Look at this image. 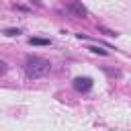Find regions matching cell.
<instances>
[{"label": "cell", "instance_id": "cell-1", "mask_svg": "<svg viewBox=\"0 0 131 131\" xmlns=\"http://www.w3.org/2000/svg\"><path fill=\"white\" fill-rule=\"evenodd\" d=\"M49 70H51V63L43 57L33 55V57H27V61H25V74H27L29 80H39V78L47 76Z\"/></svg>", "mask_w": 131, "mask_h": 131}, {"label": "cell", "instance_id": "cell-2", "mask_svg": "<svg viewBox=\"0 0 131 131\" xmlns=\"http://www.w3.org/2000/svg\"><path fill=\"white\" fill-rule=\"evenodd\" d=\"M72 84H74V88H76L78 92H90L92 86H94L92 78H88V76H78V78H74Z\"/></svg>", "mask_w": 131, "mask_h": 131}, {"label": "cell", "instance_id": "cell-3", "mask_svg": "<svg viewBox=\"0 0 131 131\" xmlns=\"http://www.w3.org/2000/svg\"><path fill=\"white\" fill-rule=\"evenodd\" d=\"M66 8H68L74 16H86V14H88V8H86L82 2H76V0H74V2H68Z\"/></svg>", "mask_w": 131, "mask_h": 131}, {"label": "cell", "instance_id": "cell-4", "mask_svg": "<svg viewBox=\"0 0 131 131\" xmlns=\"http://www.w3.org/2000/svg\"><path fill=\"white\" fill-rule=\"evenodd\" d=\"M29 43H31V45H49L51 41H49V39H41V37H31Z\"/></svg>", "mask_w": 131, "mask_h": 131}, {"label": "cell", "instance_id": "cell-5", "mask_svg": "<svg viewBox=\"0 0 131 131\" xmlns=\"http://www.w3.org/2000/svg\"><path fill=\"white\" fill-rule=\"evenodd\" d=\"M90 51H92V53H98V55H108V51H106V49L96 47V45H92V47H90Z\"/></svg>", "mask_w": 131, "mask_h": 131}, {"label": "cell", "instance_id": "cell-6", "mask_svg": "<svg viewBox=\"0 0 131 131\" xmlns=\"http://www.w3.org/2000/svg\"><path fill=\"white\" fill-rule=\"evenodd\" d=\"M4 35H6V37H14V35H20V29H4Z\"/></svg>", "mask_w": 131, "mask_h": 131}]
</instances>
